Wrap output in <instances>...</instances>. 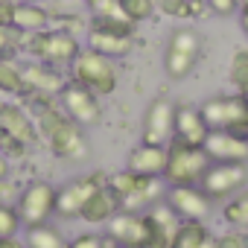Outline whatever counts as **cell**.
<instances>
[{
  "label": "cell",
  "instance_id": "6da1fadb",
  "mask_svg": "<svg viewBox=\"0 0 248 248\" xmlns=\"http://www.w3.org/2000/svg\"><path fill=\"white\" fill-rule=\"evenodd\" d=\"M56 96H41V108H38V123L35 129L47 138L50 149L64 158V161H82L88 158V138H85V129L79 123H73L56 102Z\"/></svg>",
  "mask_w": 248,
  "mask_h": 248
},
{
  "label": "cell",
  "instance_id": "7a4b0ae2",
  "mask_svg": "<svg viewBox=\"0 0 248 248\" xmlns=\"http://www.w3.org/2000/svg\"><path fill=\"white\" fill-rule=\"evenodd\" d=\"M108 190L117 196L120 210L143 213V210H149L152 204L161 202L164 178H146V175H138L132 170H120V172L108 175Z\"/></svg>",
  "mask_w": 248,
  "mask_h": 248
},
{
  "label": "cell",
  "instance_id": "3957f363",
  "mask_svg": "<svg viewBox=\"0 0 248 248\" xmlns=\"http://www.w3.org/2000/svg\"><path fill=\"white\" fill-rule=\"evenodd\" d=\"M70 76L76 85L93 91L99 99L102 96H111L117 91V82H120V70H117V62L91 50V47H82V53L76 56V62L70 64Z\"/></svg>",
  "mask_w": 248,
  "mask_h": 248
},
{
  "label": "cell",
  "instance_id": "277c9868",
  "mask_svg": "<svg viewBox=\"0 0 248 248\" xmlns=\"http://www.w3.org/2000/svg\"><path fill=\"white\" fill-rule=\"evenodd\" d=\"M88 47L108 59L129 56L135 50V24L126 18H91Z\"/></svg>",
  "mask_w": 248,
  "mask_h": 248
},
{
  "label": "cell",
  "instance_id": "5b68a950",
  "mask_svg": "<svg viewBox=\"0 0 248 248\" xmlns=\"http://www.w3.org/2000/svg\"><path fill=\"white\" fill-rule=\"evenodd\" d=\"M199 111L210 132H236V135L248 132V99L239 91L210 96L199 105Z\"/></svg>",
  "mask_w": 248,
  "mask_h": 248
},
{
  "label": "cell",
  "instance_id": "8992f818",
  "mask_svg": "<svg viewBox=\"0 0 248 248\" xmlns=\"http://www.w3.org/2000/svg\"><path fill=\"white\" fill-rule=\"evenodd\" d=\"M27 50L35 62H44L50 67H70L82 53V44L67 30H44L27 38Z\"/></svg>",
  "mask_w": 248,
  "mask_h": 248
},
{
  "label": "cell",
  "instance_id": "52a82bcc",
  "mask_svg": "<svg viewBox=\"0 0 248 248\" xmlns=\"http://www.w3.org/2000/svg\"><path fill=\"white\" fill-rule=\"evenodd\" d=\"M210 158L204 152V146H187L181 140H172L167 146V170H164V181L167 187H178V184H199L202 175L207 172Z\"/></svg>",
  "mask_w": 248,
  "mask_h": 248
},
{
  "label": "cell",
  "instance_id": "ba28073f",
  "mask_svg": "<svg viewBox=\"0 0 248 248\" xmlns=\"http://www.w3.org/2000/svg\"><path fill=\"white\" fill-rule=\"evenodd\" d=\"M202 59V35L190 27H178L164 50V73L170 79H187Z\"/></svg>",
  "mask_w": 248,
  "mask_h": 248
},
{
  "label": "cell",
  "instance_id": "9c48e42d",
  "mask_svg": "<svg viewBox=\"0 0 248 248\" xmlns=\"http://www.w3.org/2000/svg\"><path fill=\"white\" fill-rule=\"evenodd\" d=\"M108 184V175H102V172H88V175H76V178H70L64 187H59V193H56V213L59 216H64V219H79V213H82V207L88 204V199L96 193V190H102Z\"/></svg>",
  "mask_w": 248,
  "mask_h": 248
},
{
  "label": "cell",
  "instance_id": "30bf717a",
  "mask_svg": "<svg viewBox=\"0 0 248 248\" xmlns=\"http://www.w3.org/2000/svg\"><path fill=\"white\" fill-rule=\"evenodd\" d=\"M56 187L47 181H32L21 190L18 196V213H21V225L24 228H35V225H47L50 216L56 213Z\"/></svg>",
  "mask_w": 248,
  "mask_h": 248
},
{
  "label": "cell",
  "instance_id": "8fae6325",
  "mask_svg": "<svg viewBox=\"0 0 248 248\" xmlns=\"http://www.w3.org/2000/svg\"><path fill=\"white\" fill-rule=\"evenodd\" d=\"M199 187L210 196V202H228L231 196L248 187V167L245 164H210L202 175Z\"/></svg>",
  "mask_w": 248,
  "mask_h": 248
},
{
  "label": "cell",
  "instance_id": "7c38bea8",
  "mask_svg": "<svg viewBox=\"0 0 248 248\" xmlns=\"http://www.w3.org/2000/svg\"><path fill=\"white\" fill-rule=\"evenodd\" d=\"M59 108L79 126H96L102 120V105H99V96L76 82H67L59 93Z\"/></svg>",
  "mask_w": 248,
  "mask_h": 248
},
{
  "label": "cell",
  "instance_id": "4fadbf2b",
  "mask_svg": "<svg viewBox=\"0 0 248 248\" xmlns=\"http://www.w3.org/2000/svg\"><path fill=\"white\" fill-rule=\"evenodd\" d=\"M175 108L178 105L167 96L152 99V105L146 108V117H143V132H140L143 143H158V146L172 143V138H175Z\"/></svg>",
  "mask_w": 248,
  "mask_h": 248
},
{
  "label": "cell",
  "instance_id": "5bb4252c",
  "mask_svg": "<svg viewBox=\"0 0 248 248\" xmlns=\"http://www.w3.org/2000/svg\"><path fill=\"white\" fill-rule=\"evenodd\" d=\"M108 236L123 248H149V222L146 213L117 210L108 222Z\"/></svg>",
  "mask_w": 248,
  "mask_h": 248
},
{
  "label": "cell",
  "instance_id": "9a60e30c",
  "mask_svg": "<svg viewBox=\"0 0 248 248\" xmlns=\"http://www.w3.org/2000/svg\"><path fill=\"white\" fill-rule=\"evenodd\" d=\"M167 204L175 210V216L184 219H207L210 216V196L199 187V184H178V187H167Z\"/></svg>",
  "mask_w": 248,
  "mask_h": 248
},
{
  "label": "cell",
  "instance_id": "2e32d148",
  "mask_svg": "<svg viewBox=\"0 0 248 248\" xmlns=\"http://www.w3.org/2000/svg\"><path fill=\"white\" fill-rule=\"evenodd\" d=\"M204 152L210 164H248V140L236 132H210Z\"/></svg>",
  "mask_w": 248,
  "mask_h": 248
},
{
  "label": "cell",
  "instance_id": "e0dca14e",
  "mask_svg": "<svg viewBox=\"0 0 248 248\" xmlns=\"http://www.w3.org/2000/svg\"><path fill=\"white\" fill-rule=\"evenodd\" d=\"M143 213H146V222H149V248H170L172 236H175V231L181 225L175 210L167 202H158Z\"/></svg>",
  "mask_w": 248,
  "mask_h": 248
},
{
  "label": "cell",
  "instance_id": "ac0fdd59",
  "mask_svg": "<svg viewBox=\"0 0 248 248\" xmlns=\"http://www.w3.org/2000/svg\"><path fill=\"white\" fill-rule=\"evenodd\" d=\"M126 170L138 172V175H146V178H164V170H167V146H158V143H138L129 158H126Z\"/></svg>",
  "mask_w": 248,
  "mask_h": 248
},
{
  "label": "cell",
  "instance_id": "d6986e66",
  "mask_svg": "<svg viewBox=\"0 0 248 248\" xmlns=\"http://www.w3.org/2000/svg\"><path fill=\"white\" fill-rule=\"evenodd\" d=\"M210 129L202 117V111L196 105H178L175 108V138L172 140H181L187 146H204Z\"/></svg>",
  "mask_w": 248,
  "mask_h": 248
},
{
  "label": "cell",
  "instance_id": "ffe728a7",
  "mask_svg": "<svg viewBox=\"0 0 248 248\" xmlns=\"http://www.w3.org/2000/svg\"><path fill=\"white\" fill-rule=\"evenodd\" d=\"M53 15L50 9H44L35 0H18L15 3V15H12V30H18L21 35H32V32H44L50 30Z\"/></svg>",
  "mask_w": 248,
  "mask_h": 248
},
{
  "label": "cell",
  "instance_id": "44dd1931",
  "mask_svg": "<svg viewBox=\"0 0 248 248\" xmlns=\"http://www.w3.org/2000/svg\"><path fill=\"white\" fill-rule=\"evenodd\" d=\"M24 82H27V91H32V93H44V96H59L62 88L67 85L64 76H62L56 67L44 64V62H32V64H27V67H24Z\"/></svg>",
  "mask_w": 248,
  "mask_h": 248
},
{
  "label": "cell",
  "instance_id": "7402d4cb",
  "mask_svg": "<svg viewBox=\"0 0 248 248\" xmlns=\"http://www.w3.org/2000/svg\"><path fill=\"white\" fill-rule=\"evenodd\" d=\"M0 129L6 135H12L15 140H21L24 146H32L38 140V129L35 123L24 114V108L18 105H0Z\"/></svg>",
  "mask_w": 248,
  "mask_h": 248
},
{
  "label": "cell",
  "instance_id": "603a6c76",
  "mask_svg": "<svg viewBox=\"0 0 248 248\" xmlns=\"http://www.w3.org/2000/svg\"><path fill=\"white\" fill-rule=\"evenodd\" d=\"M120 210V204H117V196L108 190V184L102 187V190H96L91 199H88V204L82 207V213H79V219H85L88 225H105L114 213Z\"/></svg>",
  "mask_w": 248,
  "mask_h": 248
},
{
  "label": "cell",
  "instance_id": "cb8c5ba5",
  "mask_svg": "<svg viewBox=\"0 0 248 248\" xmlns=\"http://www.w3.org/2000/svg\"><path fill=\"white\" fill-rule=\"evenodd\" d=\"M210 242V228L202 219H184L172 236L170 248H204Z\"/></svg>",
  "mask_w": 248,
  "mask_h": 248
},
{
  "label": "cell",
  "instance_id": "d4e9b609",
  "mask_svg": "<svg viewBox=\"0 0 248 248\" xmlns=\"http://www.w3.org/2000/svg\"><path fill=\"white\" fill-rule=\"evenodd\" d=\"M27 248H67V239L56 225L47 222V225L27 228Z\"/></svg>",
  "mask_w": 248,
  "mask_h": 248
},
{
  "label": "cell",
  "instance_id": "484cf974",
  "mask_svg": "<svg viewBox=\"0 0 248 248\" xmlns=\"http://www.w3.org/2000/svg\"><path fill=\"white\" fill-rule=\"evenodd\" d=\"M155 6L170 15V18H178V21H187V18H202L207 12L204 3H193V0H155Z\"/></svg>",
  "mask_w": 248,
  "mask_h": 248
},
{
  "label": "cell",
  "instance_id": "4316f807",
  "mask_svg": "<svg viewBox=\"0 0 248 248\" xmlns=\"http://www.w3.org/2000/svg\"><path fill=\"white\" fill-rule=\"evenodd\" d=\"M222 216H225V222H228L231 228H242V231H248V190L231 196V199L225 202Z\"/></svg>",
  "mask_w": 248,
  "mask_h": 248
},
{
  "label": "cell",
  "instance_id": "83f0119b",
  "mask_svg": "<svg viewBox=\"0 0 248 248\" xmlns=\"http://www.w3.org/2000/svg\"><path fill=\"white\" fill-rule=\"evenodd\" d=\"M0 93H27V82H24V70L18 64H12L9 59H0Z\"/></svg>",
  "mask_w": 248,
  "mask_h": 248
},
{
  "label": "cell",
  "instance_id": "f1b7e54d",
  "mask_svg": "<svg viewBox=\"0 0 248 248\" xmlns=\"http://www.w3.org/2000/svg\"><path fill=\"white\" fill-rule=\"evenodd\" d=\"M228 79H231V85H233L239 93L248 91V47L233 50V56H231V67H228Z\"/></svg>",
  "mask_w": 248,
  "mask_h": 248
},
{
  "label": "cell",
  "instance_id": "f546056e",
  "mask_svg": "<svg viewBox=\"0 0 248 248\" xmlns=\"http://www.w3.org/2000/svg\"><path fill=\"white\" fill-rule=\"evenodd\" d=\"M120 12L126 21H132L138 27V24L149 21L158 12V6H155V0H120Z\"/></svg>",
  "mask_w": 248,
  "mask_h": 248
},
{
  "label": "cell",
  "instance_id": "4dcf8cb0",
  "mask_svg": "<svg viewBox=\"0 0 248 248\" xmlns=\"http://www.w3.org/2000/svg\"><path fill=\"white\" fill-rule=\"evenodd\" d=\"M18 228H21V213H18V207L0 202V239L15 236Z\"/></svg>",
  "mask_w": 248,
  "mask_h": 248
},
{
  "label": "cell",
  "instance_id": "1f68e13d",
  "mask_svg": "<svg viewBox=\"0 0 248 248\" xmlns=\"http://www.w3.org/2000/svg\"><path fill=\"white\" fill-rule=\"evenodd\" d=\"M117 242L108 233H79L76 239L67 242V248H114Z\"/></svg>",
  "mask_w": 248,
  "mask_h": 248
},
{
  "label": "cell",
  "instance_id": "d6a6232c",
  "mask_svg": "<svg viewBox=\"0 0 248 248\" xmlns=\"http://www.w3.org/2000/svg\"><path fill=\"white\" fill-rule=\"evenodd\" d=\"M213 248H248V231L231 228V231L213 236Z\"/></svg>",
  "mask_w": 248,
  "mask_h": 248
},
{
  "label": "cell",
  "instance_id": "836d02e7",
  "mask_svg": "<svg viewBox=\"0 0 248 248\" xmlns=\"http://www.w3.org/2000/svg\"><path fill=\"white\" fill-rule=\"evenodd\" d=\"M85 6L91 9V18H123L120 0H85Z\"/></svg>",
  "mask_w": 248,
  "mask_h": 248
},
{
  "label": "cell",
  "instance_id": "e575fe53",
  "mask_svg": "<svg viewBox=\"0 0 248 248\" xmlns=\"http://www.w3.org/2000/svg\"><path fill=\"white\" fill-rule=\"evenodd\" d=\"M207 12L219 15V18H231V15H239V0H204Z\"/></svg>",
  "mask_w": 248,
  "mask_h": 248
},
{
  "label": "cell",
  "instance_id": "d590c367",
  "mask_svg": "<svg viewBox=\"0 0 248 248\" xmlns=\"http://www.w3.org/2000/svg\"><path fill=\"white\" fill-rule=\"evenodd\" d=\"M18 30H12V27H0V53H9L15 44H18Z\"/></svg>",
  "mask_w": 248,
  "mask_h": 248
},
{
  "label": "cell",
  "instance_id": "8d00e7d4",
  "mask_svg": "<svg viewBox=\"0 0 248 248\" xmlns=\"http://www.w3.org/2000/svg\"><path fill=\"white\" fill-rule=\"evenodd\" d=\"M15 3H18V0H0V27H12Z\"/></svg>",
  "mask_w": 248,
  "mask_h": 248
},
{
  "label": "cell",
  "instance_id": "74e56055",
  "mask_svg": "<svg viewBox=\"0 0 248 248\" xmlns=\"http://www.w3.org/2000/svg\"><path fill=\"white\" fill-rule=\"evenodd\" d=\"M9 178V158L6 152H0V181H6Z\"/></svg>",
  "mask_w": 248,
  "mask_h": 248
},
{
  "label": "cell",
  "instance_id": "f35d334b",
  "mask_svg": "<svg viewBox=\"0 0 248 248\" xmlns=\"http://www.w3.org/2000/svg\"><path fill=\"white\" fill-rule=\"evenodd\" d=\"M239 27H242V32L248 38V9H239Z\"/></svg>",
  "mask_w": 248,
  "mask_h": 248
},
{
  "label": "cell",
  "instance_id": "ab89813d",
  "mask_svg": "<svg viewBox=\"0 0 248 248\" xmlns=\"http://www.w3.org/2000/svg\"><path fill=\"white\" fill-rule=\"evenodd\" d=\"M239 9H248V0H239Z\"/></svg>",
  "mask_w": 248,
  "mask_h": 248
},
{
  "label": "cell",
  "instance_id": "60d3db41",
  "mask_svg": "<svg viewBox=\"0 0 248 248\" xmlns=\"http://www.w3.org/2000/svg\"><path fill=\"white\" fill-rule=\"evenodd\" d=\"M193 3H204V0H193Z\"/></svg>",
  "mask_w": 248,
  "mask_h": 248
},
{
  "label": "cell",
  "instance_id": "b9f144b4",
  "mask_svg": "<svg viewBox=\"0 0 248 248\" xmlns=\"http://www.w3.org/2000/svg\"><path fill=\"white\" fill-rule=\"evenodd\" d=\"M245 140H248V132H245Z\"/></svg>",
  "mask_w": 248,
  "mask_h": 248
},
{
  "label": "cell",
  "instance_id": "7bdbcfd3",
  "mask_svg": "<svg viewBox=\"0 0 248 248\" xmlns=\"http://www.w3.org/2000/svg\"><path fill=\"white\" fill-rule=\"evenodd\" d=\"M114 248H123V245H114Z\"/></svg>",
  "mask_w": 248,
  "mask_h": 248
},
{
  "label": "cell",
  "instance_id": "ee69618b",
  "mask_svg": "<svg viewBox=\"0 0 248 248\" xmlns=\"http://www.w3.org/2000/svg\"><path fill=\"white\" fill-rule=\"evenodd\" d=\"M245 99H248V91H245Z\"/></svg>",
  "mask_w": 248,
  "mask_h": 248
}]
</instances>
